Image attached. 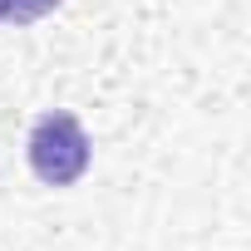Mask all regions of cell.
<instances>
[{
	"instance_id": "obj_1",
	"label": "cell",
	"mask_w": 251,
	"mask_h": 251,
	"mask_svg": "<svg viewBox=\"0 0 251 251\" xmlns=\"http://www.w3.org/2000/svg\"><path fill=\"white\" fill-rule=\"evenodd\" d=\"M25 153H30V173L50 187H69L89 173V133L64 108H50V113L35 118Z\"/></svg>"
},
{
	"instance_id": "obj_2",
	"label": "cell",
	"mask_w": 251,
	"mask_h": 251,
	"mask_svg": "<svg viewBox=\"0 0 251 251\" xmlns=\"http://www.w3.org/2000/svg\"><path fill=\"white\" fill-rule=\"evenodd\" d=\"M54 5H59V0H0V25H35Z\"/></svg>"
}]
</instances>
